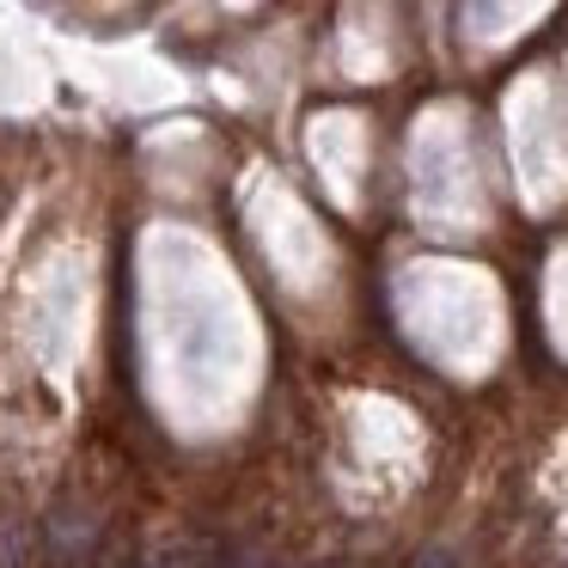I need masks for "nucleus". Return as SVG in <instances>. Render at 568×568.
<instances>
[{"label": "nucleus", "mask_w": 568, "mask_h": 568, "mask_svg": "<svg viewBox=\"0 0 568 568\" xmlns=\"http://www.w3.org/2000/svg\"><path fill=\"white\" fill-rule=\"evenodd\" d=\"M26 562V531L13 519H0V568H19Z\"/></svg>", "instance_id": "obj_1"}, {"label": "nucleus", "mask_w": 568, "mask_h": 568, "mask_svg": "<svg viewBox=\"0 0 568 568\" xmlns=\"http://www.w3.org/2000/svg\"><path fill=\"white\" fill-rule=\"evenodd\" d=\"M416 568H453V556H446V550H434V556H422Z\"/></svg>", "instance_id": "obj_2"}, {"label": "nucleus", "mask_w": 568, "mask_h": 568, "mask_svg": "<svg viewBox=\"0 0 568 568\" xmlns=\"http://www.w3.org/2000/svg\"><path fill=\"white\" fill-rule=\"evenodd\" d=\"M153 568H160V562H153Z\"/></svg>", "instance_id": "obj_3"}]
</instances>
